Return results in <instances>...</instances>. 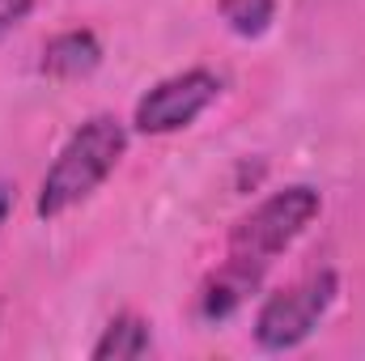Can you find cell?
<instances>
[{"label": "cell", "mask_w": 365, "mask_h": 361, "mask_svg": "<svg viewBox=\"0 0 365 361\" xmlns=\"http://www.w3.org/2000/svg\"><path fill=\"white\" fill-rule=\"evenodd\" d=\"M30 4H34V0H0V34L13 30V26L30 13Z\"/></svg>", "instance_id": "9c48e42d"}, {"label": "cell", "mask_w": 365, "mask_h": 361, "mask_svg": "<svg viewBox=\"0 0 365 361\" xmlns=\"http://www.w3.org/2000/svg\"><path fill=\"white\" fill-rule=\"evenodd\" d=\"M264 280V268L255 264H242V260H225L217 276H208L204 293H200V315L204 319H230Z\"/></svg>", "instance_id": "5b68a950"}, {"label": "cell", "mask_w": 365, "mask_h": 361, "mask_svg": "<svg viewBox=\"0 0 365 361\" xmlns=\"http://www.w3.org/2000/svg\"><path fill=\"white\" fill-rule=\"evenodd\" d=\"M98 60H102V47H98V39L90 30H64L43 47V73L56 77V81L86 77V73L98 68Z\"/></svg>", "instance_id": "8992f818"}, {"label": "cell", "mask_w": 365, "mask_h": 361, "mask_svg": "<svg viewBox=\"0 0 365 361\" xmlns=\"http://www.w3.org/2000/svg\"><path fill=\"white\" fill-rule=\"evenodd\" d=\"M9 208H13V191L0 183V225H4V217H9Z\"/></svg>", "instance_id": "30bf717a"}, {"label": "cell", "mask_w": 365, "mask_h": 361, "mask_svg": "<svg viewBox=\"0 0 365 361\" xmlns=\"http://www.w3.org/2000/svg\"><path fill=\"white\" fill-rule=\"evenodd\" d=\"M319 208H323V200L306 183L272 191L230 230V260H242V264H255L268 272L276 255L306 234V225L319 217Z\"/></svg>", "instance_id": "7a4b0ae2"}, {"label": "cell", "mask_w": 365, "mask_h": 361, "mask_svg": "<svg viewBox=\"0 0 365 361\" xmlns=\"http://www.w3.org/2000/svg\"><path fill=\"white\" fill-rule=\"evenodd\" d=\"M221 93V81L208 73V68H187L179 77H166L158 81L153 90L136 102V128L145 136H166V132H179L187 128L200 111L212 106V98Z\"/></svg>", "instance_id": "277c9868"}, {"label": "cell", "mask_w": 365, "mask_h": 361, "mask_svg": "<svg viewBox=\"0 0 365 361\" xmlns=\"http://www.w3.org/2000/svg\"><path fill=\"white\" fill-rule=\"evenodd\" d=\"M336 293H340L336 272H314V276H306V280L272 293L259 306V315H255V340H259V349H268V353L297 349L323 323V315L331 310Z\"/></svg>", "instance_id": "3957f363"}, {"label": "cell", "mask_w": 365, "mask_h": 361, "mask_svg": "<svg viewBox=\"0 0 365 361\" xmlns=\"http://www.w3.org/2000/svg\"><path fill=\"white\" fill-rule=\"evenodd\" d=\"M276 0H221V17L234 34L242 39H259L272 26Z\"/></svg>", "instance_id": "ba28073f"}, {"label": "cell", "mask_w": 365, "mask_h": 361, "mask_svg": "<svg viewBox=\"0 0 365 361\" xmlns=\"http://www.w3.org/2000/svg\"><path fill=\"white\" fill-rule=\"evenodd\" d=\"M153 349L149 323L136 315H119L102 327L98 345H93V361H128V357H145Z\"/></svg>", "instance_id": "52a82bcc"}, {"label": "cell", "mask_w": 365, "mask_h": 361, "mask_svg": "<svg viewBox=\"0 0 365 361\" xmlns=\"http://www.w3.org/2000/svg\"><path fill=\"white\" fill-rule=\"evenodd\" d=\"M128 149V128L115 115H93L86 119L64 149L56 153L51 171L38 183V217H60L68 208H77L81 200H90L93 191L106 183V175L119 166Z\"/></svg>", "instance_id": "6da1fadb"}]
</instances>
